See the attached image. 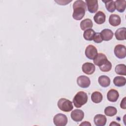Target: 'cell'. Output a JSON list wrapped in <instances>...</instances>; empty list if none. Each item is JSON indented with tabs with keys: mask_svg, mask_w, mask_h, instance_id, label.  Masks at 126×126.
I'll return each instance as SVG.
<instances>
[{
	"mask_svg": "<svg viewBox=\"0 0 126 126\" xmlns=\"http://www.w3.org/2000/svg\"><path fill=\"white\" fill-rule=\"evenodd\" d=\"M116 73L119 75H126V65L125 64H119L115 68Z\"/></svg>",
	"mask_w": 126,
	"mask_h": 126,
	"instance_id": "cb8c5ba5",
	"label": "cell"
},
{
	"mask_svg": "<svg viewBox=\"0 0 126 126\" xmlns=\"http://www.w3.org/2000/svg\"><path fill=\"white\" fill-rule=\"evenodd\" d=\"M107 58L105 54L100 53L97 54V56L94 59V64L97 66H100L107 61Z\"/></svg>",
	"mask_w": 126,
	"mask_h": 126,
	"instance_id": "7c38bea8",
	"label": "cell"
},
{
	"mask_svg": "<svg viewBox=\"0 0 126 126\" xmlns=\"http://www.w3.org/2000/svg\"><path fill=\"white\" fill-rule=\"evenodd\" d=\"M57 104L59 108L61 110L65 112H69L73 108L72 102L65 98H60L58 100Z\"/></svg>",
	"mask_w": 126,
	"mask_h": 126,
	"instance_id": "3957f363",
	"label": "cell"
},
{
	"mask_svg": "<svg viewBox=\"0 0 126 126\" xmlns=\"http://www.w3.org/2000/svg\"><path fill=\"white\" fill-rule=\"evenodd\" d=\"M99 69L103 72H108L112 68V63L110 61L107 60L102 65L99 66Z\"/></svg>",
	"mask_w": 126,
	"mask_h": 126,
	"instance_id": "4316f807",
	"label": "cell"
},
{
	"mask_svg": "<svg viewBox=\"0 0 126 126\" xmlns=\"http://www.w3.org/2000/svg\"><path fill=\"white\" fill-rule=\"evenodd\" d=\"M121 18L117 14H111L109 17V23L112 26H118L121 24Z\"/></svg>",
	"mask_w": 126,
	"mask_h": 126,
	"instance_id": "2e32d148",
	"label": "cell"
},
{
	"mask_svg": "<svg viewBox=\"0 0 126 126\" xmlns=\"http://www.w3.org/2000/svg\"><path fill=\"white\" fill-rule=\"evenodd\" d=\"M55 2H57L58 3V4H60V5H63L64 3V5H66V4H68V3H69L70 1H71V0H70V1H66V0H59V1H58V0H55Z\"/></svg>",
	"mask_w": 126,
	"mask_h": 126,
	"instance_id": "f546056e",
	"label": "cell"
},
{
	"mask_svg": "<svg viewBox=\"0 0 126 126\" xmlns=\"http://www.w3.org/2000/svg\"><path fill=\"white\" fill-rule=\"evenodd\" d=\"M126 28H121L116 30L115 33L116 38L118 40H124L126 39Z\"/></svg>",
	"mask_w": 126,
	"mask_h": 126,
	"instance_id": "ac0fdd59",
	"label": "cell"
},
{
	"mask_svg": "<svg viewBox=\"0 0 126 126\" xmlns=\"http://www.w3.org/2000/svg\"><path fill=\"white\" fill-rule=\"evenodd\" d=\"M102 94L99 92H94L91 95V99L94 103H99L102 100Z\"/></svg>",
	"mask_w": 126,
	"mask_h": 126,
	"instance_id": "7402d4cb",
	"label": "cell"
},
{
	"mask_svg": "<svg viewBox=\"0 0 126 126\" xmlns=\"http://www.w3.org/2000/svg\"><path fill=\"white\" fill-rule=\"evenodd\" d=\"M78 85L82 88H87L89 87L91 84L90 78L85 75H81L77 78Z\"/></svg>",
	"mask_w": 126,
	"mask_h": 126,
	"instance_id": "52a82bcc",
	"label": "cell"
},
{
	"mask_svg": "<svg viewBox=\"0 0 126 126\" xmlns=\"http://www.w3.org/2000/svg\"><path fill=\"white\" fill-rule=\"evenodd\" d=\"M114 2L117 10L119 12H123L126 9V1L125 0H117Z\"/></svg>",
	"mask_w": 126,
	"mask_h": 126,
	"instance_id": "ffe728a7",
	"label": "cell"
},
{
	"mask_svg": "<svg viewBox=\"0 0 126 126\" xmlns=\"http://www.w3.org/2000/svg\"><path fill=\"white\" fill-rule=\"evenodd\" d=\"M80 126H91V124L88 121H84L82 123Z\"/></svg>",
	"mask_w": 126,
	"mask_h": 126,
	"instance_id": "4dcf8cb0",
	"label": "cell"
},
{
	"mask_svg": "<svg viewBox=\"0 0 126 126\" xmlns=\"http://www.w3.org/2000/svg\"><path fill=\"white\" fill-rule=\"evenodd\" d=\"M115 55L119 59H124L126 56V46L124 45H117L114 48Z\"/></svg>",
	"mask_w": 126,
	"mask_h": 126,
	"instance_id": "8992f818",
	"label": "cell"
},
{
	"mask_svg": "<svg viewBox=\"0 0 126 126\" xmlns=\"http://www.w3.org/2000/svg\"><path fill=\"white\" fill-rule=\"evenodd\" d=\"M73 12L72 17L76 20H80L84 16L87 10L86 3L81 0H76L73 4Z\"/></svg>",
	"mask_w": 126,
	"mask_h": 126,
	"instance_id": "6da1fadb",
	"label": "cell"
},
{
	"mask_svg": "<svg viewBox=\"0 0 126 126\" xmlns=\"http://www.w3.org/2000/svg\"><path fill=\"white\" fill-rule=\"evenodd\" d=\"M87 94L84 92L80 91L78 92L73 98V104L76 108H80L85 104L88 101Z\"/></svg>",
	"mask_w": 126,
	"mask_h": 126,
	"instance_id": "7a4b0ae2",
	"label": "cell"
},
{
	"mask_svg": "<svg viewBox=\"0 0 126 126\" xmlns=\"http://www.w3.org/2000/svg\"><path fill=\"white\" fill-rule=\"evenodd\" d=\"M110 125V126H120V124H118V123H117L116 122H114V121H113V122H112V123L109 125Z\"/></svg>",
	"mask_w": 126,
	"mask_h": 126,
	"instance_id": "1f68e13d",
	"label": "cell"
},
{
	"mask_svg": "<svg viewBox=\"0 0 126 126\" xmlns=\"http://www.w3.org/2000/svg\"><path fill=\"white\" fill-rule=\"evenodd\" d=\"M95 32L92 29L85 30L83 33V37L86 40L91 41L93 39Z\"/></svg>",
	"mask_w": 126,
	"mask_h": 126,
	"instance_id": "603a6c76",
	"label": "cell"
},
{
	"mask_svg": "<svg viewBox=\"0 0 126 126\" xmlns=\"http://www.w3.org/2000/svg\"><path fill=\"white\" fill-rule=\"evenodd\" d=\"M119 97L118 92L115 89L110 90L107 94V98L110 102H116Z\"/></svg>",
	"mask_w": 126,
	"mask_h": 126,
	"instance_id": "4fadbf2b",
	"label": "cell"
},
{
	"mask_svg": "<svg viewBox=\"0 0 126 126\" xmlns=\"http://www.w3.org/2000/svg\"><path fill=\"white\" fill-rule=\"evenodd\" d=\"M100 34L102 40L107 41L111 40L113 38L114 33L111 30L108 29H105L101 31Z\"/></svg>",
	"mask_w": 126,
	"mask_h": 126,
	"instance_id": "9a60e30c",
	"label": "cell"
},
{
	"mask_svg": "<svg viewBox=\"0 0 126 126\" xmlns=\"http://www.w3.org/2000/svg\"><path fill=\"white\" fill-rule=\"evenodd\" d=\"M80 26L82 30L85 31L90 29H92L93 26V23L90 19L87 18L83 20L81 22Z\"/></svg>",
	"mask_w": 126,
	"mask_h": 126,
	"instance_id": "e0dca14e",
	"label": "cell"
},
{
	"mask_svg": "<svg viewBox=\"0 0 126 126\" xmlns=\"http://www.w3.org/2000/svg\"><path fill=\"white\" fill-rule=\"evenodd\" d=\"M85 55L90 60H94L97 55L96 47L93 45H89L85 49Z\"/></svg>",
	"mask_w": 126,
	"mask_h": 126,
	"instance_id": "5b68a950",
	"label": "cell"
},
{
	"mask_svg": "<svg viewBox=\"0 0 126 126\" xmlns=\"http://www.w3.org/2000/svg\"><path fill=\"white\" fill-rule=\"evenodd\" d=\"M67 118L66 116L62 113L56 114L53 118V122L56 126H65L67 123Z\"/></svg>",
	"mask_w": 126,
	"mask_h": 126,
	"instance_id": "277c9868",
	"label": "cell"
},
{
	"mask_svg": "<svg viewBox=\"0 0 126 126\" xmlns=\"http://www.w3.org/2000/svg\"><path fill=\"white\" fill-rule=\"evenodd\" d=\"M126 97H125L121 101V102L120 103V107L122 109H126Z\"/></svg>",
	"mask_w": 126,
	"mask_h": 126,
	"instance_id": "f1b7e54d",
	"label": "cell"
},
{
	"mask_svg": "<svg viewBox=\"0 0 126 126\" xmlns=\"http://www.w3.org/2000/svg\"><path fill=\"white\" fill-rule=\"evenodd\" d=\"M93 40L95 43H101L103 41V40H102V38L101 37L100 33H99V32H95Z\"/></svg>",
	"mask_w": 126,
	"mask_h": 126,
	"instance_id": "83f0119b",
	"label": "cell"
},
{
	"mask_svg": "<svg viewBox=\"0 0 126 126\" xmlns=\"http://www.w3.org/2000/svg\"><path fill=\"white\" fill-rule=\"evenodd\" d=\"M95 69V65L91 63H85L82 66L83 72L88 75L92 74L94 72Z\"/></svg>",
	"mask_w": 126,
	"mask_h": 126,
	"instance_id": "30bf717a",
	"label": "cell"
},
{
	"mask_svg": "<svg viewBox=\"0 0 126 126\" xmlns=\"http://www.w3.org/2000/svg\"><path fill=\"white\" fill-rule=\"evenodd\" d=\"M71 118L75 122H81L84 117V112L80 109H75L73 110L70 114Z\"/></svg>",
	"mask_w": 126,
	"mask_h": 126,
	"instance_id": "9c48e42d",
	"label": "cell"
},
{
	"mask_svg": "<svg viewBox=\"0 0 126 126\" xmlns=\"http://www.w3.org/2000/svg\"><path fill=\"white\" fill-rule=\"evenodd\" d=\"M105 14L101 11H98L97 12L94 16V22L98 25H101L104 23L105 21Z\"/></svg>",
	"mask_w": 126,
	"mask_h": 126,
	"instance_id": "5bb4252c",
	"label": "cell"
},
{
	"mask_svg": "<svg viewBox=\"0 0 126 126\" xmlns=\"http://www.w3.org/2000/svg\"><path fill=\"white\" fill-rule=\"evenodd\" d=\"M86 4L88 10L91 13L96 12L98 8V1L97 0H86Z\"/></svg>",
	"mask_w": 126,
	"mask_h": 126,
	"instance_id": "ba28073f",
	"label": "cell"
},
{
	"mask_svg": "<svg viewBox=\"0 0 126 126\" xmlns=\"http://www.w3.org/2000/svg\"><path fill=\"white\" fill-rule=\"evenodd\" d=\"M113 83L117 87L124 86L126 83V78L121 76H116L113 79Z\"/></svg>",
	"mask_w": 126,
	"mask_h": 126,
	"instance_id": "44dd1931",
	"label": "cell"
},
{
	"mask_svg": "<svg viewBox=\"0 0 126 126\" xmlns=\"http://www.w3.org/2000/svg\"><path fill=\"white\" fill-rule=\"evenodd\" d=\"M99 84L103 88L108 87L110 84V79L109 77L105 75H101L99 77L98 79Z\"/></svg>",
	"mask_w": 126,
	"mask_h": 126,
	"instance_id": "d6986e66",
	"label": "cell"
},
{
	"mask_svg": "<svg viewBox=\"0 0 126 126\" xmlns=\"http://www.w3.org/2000/svg\"><path fill=\"white\" fill-rule=\"evenodd\" d=\"M117 113V109L113 106H107L104 109L105 114L109 117H112L115 115Z\"/></svg>",
	"mask_w": 126,
	"mask_h": 126,
	"instance_id": "d4e9b609",
	"label": "cell"
},
{
	"mask_svg": "<svg viewBox=\"0 0 126 126\" xmlns=\"http://www.w3.org/2000/svg\"><path fill=\"white\" fill-rule=\"evenodd\" d=\"M107 119L105 115L102 114H97L94 118V124L96 126H104L105 125Z\"/></svg>",
	"mask_w": 126,
	"mask_h": 126,
	"instance_id": "8fae6325",
	"label": "cell"
},
{
	"mask_svg": "<svg viewBox=\"0 0 126 126\" xmlns=\"http://www.w3.org/2000/svg\"><path fill=\"white\" fill-rule=\"evenodd\" d=\"M103 2L105 3V5L106 9L110 12H113L115 9V2L113 0H110V1H103Z\"/></svg>",
	"mask_w": 126,
	"mask_h": 126,
	"instance_id": "484cf974",
	"label": "cell"
}]
</instances>
